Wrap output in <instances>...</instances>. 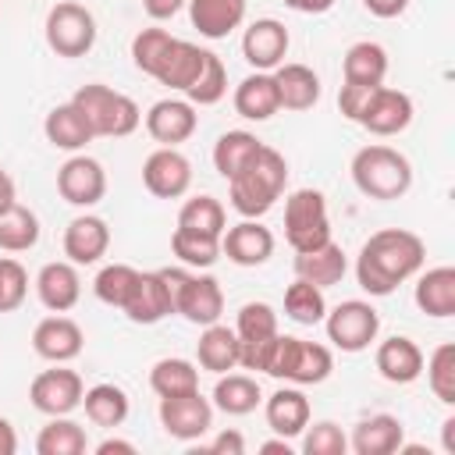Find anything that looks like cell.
Masks as SVG:
<instances>
[{
  "mask_svg": "<svg viewBox=\"0 0 455 455\" xmlns=\"http://www.w3.org/2000/svg\"><path fill=\"white\" fill-rule=\"evenodd\" d=\"M171 299H174V313L185 316L196 327L217 323L224 313V288L213 274H196L192 267H164L160 270Z\"/></svg>",
  "mask_w": 455,
  "mask_h": 455,
  "instance_id": "obj_6",
  "label": "cell"
},
{
  "mask_svg": "<svg viewBox=\"0 0 455 455\" xmlns=\"http://www.w3.org/2000/svg\"><path fill=\"white\" fill-rule=\"evenodd\" d=\"M110 249V228L103 217L96 213H78L68 228H64V256L75 267H92L107 256Z\"/></svg>",
  "mask_w": 455,
  "mask_h": 455,
  "instance_id": "obj_21",
  "label": "cell"
},
{
  "mask_svg": "<svg viewBox=\"0 0 455 455\" xmlns=\"http://www.w3.org/2000/svg\"><path fill=\"white\" fill-rule=\"evenodd\" d=\"M412 114H416V107H412V96L409 92L391 89V85H377L370 92L366 110H363V117L355 124H363L370 135L387 139V135H402L412 124Z\"/></svg>",
  "mask_w": 455,
  "mask_h": 455,
  "instance_id": "obj_14",
  "label": "cell"
},
{
  "mask_svg": "<svg viewBox=\"0 0 455 455\" xmlns=\"http://www.w3.org/2000/svg\"><path fill=\"white\" fill-rule=\"evenodd\" d=\"M348 274V256L345 249L331 238L309 252H295V277L316 284V288H331V284H341V277Z\"/></svg>",
  "mask_w": 455,
  "mask_h": 455,
  "instance_id": "obj_29",
  "label": "cell"
},
{
  "mask_svg": "<svg viewBox=\"0 0 455 455\" xmlns=\"http://www.w3.org/2000/svg\"><path fill=\"white\" fill-rule=\"evenodd\" d=\"M156 416H160V427L174 441H199L213 427V402L203 398L199 391H185V395L160 398Z\"/></svg>",
  "mask_w": 455,
  "mask_h": 455,
  "instance_id": "obj_11",
  "label": "cell"
},
{
  "mask_svg": "<svg viewBox=\"0 0 455 455\" xmlns=\"http://www.w3.org/2000/svg\"><path fill=\"white\" fill-rule=\"evenodd\" d=\"M259 451H263V455H274V451L291 455V441H288V437H274V441H263V444H259Z\"/></svg>",
  "mask_w": 455,
  "mask_h": 455,
  "instance_id": "obj_58",
  "label": "cell"
},
{
  "mask_svg": "<svg viewBox=\"0 0 455 455\" xmlns=\"http://www.w3.org/2000/svg\"><path fill=\"white\" fill-rule=\"evenodd\" d=\"M288 46H291V36H288L284 21H277V18H256L242 32V57L256 71H274L277 64H284Z\"/></svg>",
  "mask_w": 455,
  "mask_h": 455,
  "instance_id": "obj_17",
  "label": "cell"
},
{
  "mask_svg": "<svg viewBox=\"0 0 455 455\" xmlns=\"http://www.w3.org/2000/svg\"><path fill=\"white\" fill-rule=\"evenodd\" d=\"M18 451V430L11 427L7 416H0V455H14Z\"/></svg>",
  "mask_w": 455,
  "mask_h": 455,
  "instance_id": "obj_56",
  "label": "cell"
},
{
  "mask_svg": "<svg viewBox=\"0 0 455 455\" xmlns=\"http://www.w3.org/2000/svg\"><path fill=\"white\" fill-rule=\"evenodd\" d=\"M82 345H85L82 327L64 313L43 316L32 331V352L46 363H71L82 355Z\"/></svg>",
  "mask_w": 455,
  "mask_h": 455,
  "instance_id": "obj_20",
  "label": "cell"
},
{
  "mask_svg": "<svg viewBox=\"0 0 455 455\" xmlns=\"http://www.w3.org/2000/svg\"><path fill=\"white\" fill-rule=\"evenodd\" d=\"M142 185L156 199H181L192 188V160L178 146H160L142 164Z\"/></svg>",
  "mask_w": 455,
  "mask_h": 455,
  "instance_id": "obj_13",
  "label": "cell"
},
{
  "mask_svg": "<svg viewBox=\"0 0 455 455\" xmlns=\"http://www.w3.org/2000/svg\"><path fill=\"white\" fill-rule=\"evenodd\" d=\"M135 281H139V270L135 267H128V263H107V267H100V274L92 281V291H96V299L103 306L121 309L128 302Z\"/></svg>",
  "mask_w": 455,
  "mask_h": 455,
  "instance_id": "obj_45",
  "label": "cell"
},
{
  "mask_svg": "<svg viewBox=\"0 0 455 455\" xmlns=\"http://www.w3.org/2000/svg\"><path fill=\"white\" fill-rule=\"evenodd\" d=\"M43 36H46V46L57 57L75 60V57H85L96 46V18L78 0H57L46 11Z\"/></svg>",
  "mask_w": 455,
  "mask_h": 455,
  "instance_id": "obj_7",
  "label": "cell"
},
{
  "mask_svg": "<svg viewBox=\"0 0 455 455\" xmlns=\"http://www.w3.org/2000/svg\"><path fill=\"white\" fill-rule=\"evenodd\" d=\"M224 96H228V68H224V60L210 50V57H206L199 78L185 89V100H188L192 107H213V103H220Z\"/></svg>",
  "mask_w": 455,
  "mask_h": 455,
  "instance_id": "obj_44",
  "label": "cell"
},
{
  "mask_svg": "<svg viewBox=\"0 0 455 455\" xmlns=\"http://www.w3.org/2000/svg\"><path fill=\"white\" fill-rule=\"evenodd\" d=\"M427 370V387L434 391V398L441 405H455V345L444 341L430 352V359H423Z\"/></svg>",
  "mask_w": 455,
  "mask_h": 455,
  "instance_id": "obj_43",
  "label": "cell"
},
{
  "mask_svg": "<svg viewBox=\"0 0 455 455\" xmlns=\"http://www.w3.org/2000/svg\"><path fill=\"white\" fill-rule=\"evenodd\" d=\"M28 295V274L18 259L0 256V313H14Z\"/></svg>",
  "mask_w": 455,
  "mask_h": 455,
  "instance_id": "obj_49",
  "label": "cell"
},
{
  "mask_svg": "<svg viewBox=\"0 0 455 455\" xmlns=\"http://www.w3.org/2000/svg\"><path fill=\"white\" fill-rule=\"evenodd\" d=\"M82 409H85V419H89L92 427L114 430V427H121V423L128 419L132 398H128V391L117 387V384H92V387H85V395H82Z\"/></svg>",
  "mask_w": 455,
  "mask_h": 455,
  "instance_id": "obj_35",
  "label": "cell"
},
{
  "mask_svg": "<svg viewBox=\"0 0 455 455\" xmlns=\"http://www.w3.org/2000/svg\"><path fill=\"white\" fill-rule=\"evenodd\" d=\"M284 242L295 252H309L331 242V213L320 188H295L284 199Z\"/></svg>",
  "mask_w": 455,
  "mask_h": 455,
  "instance_id": "obj_8",
  "label": "cell"
},
{
  "mask_svg": "<svg viewBox=\"0 0 455 455\" xmlns=\"http://www.w3.org/2000/svg\"><path fill=\"white\" fill-rule=\"evenodd\" d=\"M441 437H444V451L455 455V416H448V419L441 423Z\"/></svg>",
  "mask_w": 455,
  "mask_h": 455,
  "instance_id": "obj_59",
  "label": "cell"
},
{
  "mask_svg": "<svg viewBox=\"0 0 455 455\" xmlns=\"http://www.w3.org/2000/svg\"><path fill=\"white\" fill-rule=\"evenodd\" d=\"M96 455H135V444L132 441H121V437H107V441H100L96 448H92Z\"/></svg>",
  "mask_w": 455,
  "mask_h": 455,
  "instance_id": "obj_55",
  "label": "cell"
},
{
  "mask_svg": "<svg viewBox=\"0 0 455 455\" xmlns=\"http://www.w3.org/2000/svg\"><path fill=\"white\" fill-rule=\"evenodd\" d=\"M185 4H188V0H142V11H146L153 21H167V18H174Z\"/></svg>",
  "mask_w": 455,
  "mask_h": 455,
  "instance_id": "obj_53",
  "label": "cell"
},
{
  "mask_svg": "<svg viewBox=\"0 0 455 455\" xmlns=\"http://www.w3.org/2000/svg\"><path fill=\"white\" fill-rule=\"evenodd\" d=\"M373 89H377V85H352V82H341V89H338V110H341L348 121H359Z\"/></svg>",
  "mask_w": 455,
  "mask_h": 455,
  "instance_id": "obj_50",
  "label": "cell"
},
{
  "mask_svg": "<svg viewBox=\"0 0 455 455\" xmlns=\"http://www.w3.org/2000/svg\"><path fill=\"white\" fill-rule=\"evenodd\" d=\"M416 309L434 316V320H448L455 316V267H430L416 277Z\"/></svg>",
  "mask_w": 455,
  "mask_h": 455,
  "instance_id": "obj_30",
  "label": "cell"
},
{
  "mask_svg": "<svg viewBox=\"0 0 455 455\" xmlns=\"http://www.w3.org/2000/svg\"><path fill=\"white\" fill-rule=\"evenodd\" d=\"M188 18L203 39H228L245 21V0H188Z\"/></svg>",
  "mask_w": 455,
  "mask_h": 455,
  "instance_id": "obj_31",
  "label": "cell"
},
{
  "mask_svg": "<svg viewBox=\"0 0 455 455\" xmlns=\"http://www.w3.org/2000/svg\"><path fill=\"white\" fill-rule=\"evenodd\" d=\"M167 43H171V32H167V28H156V25L139 28V32L132 36V64H135L142 75H149V71L156 68V60H160V53H164Z\"/></svg>",
  "mask_w": 455,
  "mask_h": 455,
  "instance_id": "obj_48",
  "label": "cell"
},
{
  "mask_svg": "<svg viewBox=\"0 0 455 455\" xmlns=\"http://www.w3.org/2000/svg\"><path fill=\"white\" fill-rule=\"evenodd\" d=\"M121 313L139 327H153V323L167 320L174 313V299H171L164 274L160 270H139V281H135L128 302L121 306Z\"/></svg>",
  "mask_w": 455,
  "mask_h": 455,
  "instance_id": "obj_16",
  "label": "cell"
},
{
  "mask_svg": "<svg viewBox=\"0 0 455 455\" xmlns=\"http://www.w3.org/2000/svg\"><path fill=\"white\" fill-rule=\"evenodd\" d=\"M263 416H267V427L277 434V437H299L306 427H309V398L299 391V384H284L277 387L267 402H263Z\"/></svg>",
  "mask_w": 455,
  "mask_h": 455,
  "instance_id": "obj_24",
  "label": "cell"
},
{
  "mask_svg": "<svg viewBox=\"0 0 455 455\" xmlns=\"http://www.w3.org/2000/svg\"><path fill=\"white\" fill-rule=\"evenodd\" d=\"M171 252L181 259V267H196L206 270L220 259V238L217 235H203L192 228H174L171 235Z\"/></svg>",
  "mask_w": 455,
  "mask_h": 455,
  "instance_id": "obj_41",
  "label": "cell"
},
{
  "mask_svg": "<svg viewBox=\"0 0 455 455\" xmlns=\"http://www.w3.org/2000/svg\"><path fill=\"white\" fill-rule=\"evenodd\" d=\"M39 217L21 206V203H11L7 210H0V249L4 252H28L39 245Z\"/></svg>",
  "mask_w": 455,
  "mask_h": 455,
  "instance_id": "obj_38",
  "label": "cell"
},
{
  "mask_svg": "<svg viewBox=\"0 0 455 455\" xmlns=\"http://www.w3.org/2000/svg\"><path fill=\"white\" fill-rule=\"evenodd\" d=\"M210 451L213 455H245V437L238 430H220L213 441H210Z\"/></svg>",
  "mask_w": 455,
  "mask_h": 455,
  "instance_id": "obj_51",
  "label": "cell"
},
{
  "mask_svg": "<svg viewBox=\"0 0 455 455\" xmlns=\"http://www.w3.org/2000/svg\"><path fill=\"white\" fill-rule=\"evenodd\" d=\"M82 395H85L82 377L64 363H53V370L36 373L28 384V402L43 416H71L82 405Z\"/></svg>",
  "mask_w": 455,
  "mask_h": 455,
  "instance_id": "obj_10",
  "label": "cell"
},
{
  "mask_svg": "<svg viewBox=\"0 0 455 455\" xmlns=\"http://www.w3.org/2000/svg\"><path fill=\"white\" fill-rule=\"evenodd\" d=\"M57 192L64 203L89 210L107 196V171L100 160L85 156V153H71L60 167H57Z\"/></svg>",
  "mask_w": 455,
  "mask_h": 455,
  "instance_id": "obj_12",
  "label": "cell"
},
{
  "mask_svg": "<svg viewBox=\"0 0 455 455\" xmlns=\"http://www.w3.org/2000/svg\"><path fill=\"white\" fill-rule=\"evenodd\" d=\"M281 110H313L320 103V75L309 64H277L274 71Z\"/></svg>",
  "mask_w": 455,
  "mask_h": 455,
  "instance_id": "obj_26",
  "label": "cell"
},
{
  "mask_svg": "<svg viewBox=\"0 0 455 455\" xmlns=\"http://www.w3.org/2000/svg\"><path fill=\"white\" fill-rule=\"evenodd\" d=\"M235 114L245 117V121H270L277 110H281V100H277V85H274V75L270 71H252L245 75L238 85H235Z\"/></svg>",
  "mask_w": 455,
  "mask_h": 455,
  "instance_id": "obj_28",
  "label": "cell"
},
{
  "mask_svg": "<svg viewBox=\"0 0 455 455\" xmlns=\"http://www.w3.org/2000/svg\"><path fill=\"white\" fill-rule=\"evenodd\" d=\"M327 341L341 352H366L380 334V313L366 299H345L323 316Z\"/></svg>",
  "mask_w": 455,
  "mask_h": 455,
  "instance_id": "obj_9",
  "label": "cell"
},
{
  "mask_svg": "<svg viewBox=\"0 0 455 455\" xmlns=\"http://www.w3.org/2000/svg\"><path fill=\"white\" fill-rule=\"evenodd\" d=\"M36 295H39V302H43L50 313H68V309H75L78 299H82L78 267H75L71 259L43 263L39 274H36Z\"/></svg>",
  "mask_w": 455,
  "mask_h": 455,
  "instance_id": "obj_22",
  "label": "cell"
},
{
  "mask_svg": "<svg viewBox=\"0 0 455 455\" xmlns=\"http://www.w3.org/2000/svg\"><path fill=\"white\" fill-rule=\"evenodd\" d=\"M274 231L263 228L256 217H242L220 235V256H228L235 267H263L274 256Z\"/></svg>",
  "mask_w": 455,
  "mask_h": 455,
  "instance_id": "obj_15",
  "label": "cell"
},
{
  "mask_svg": "<svg viewBox=\"0 0 455 455\" xmlns=\"http://www.w3.org/2000/svg\"><path fill=\"white\" fill-rule=\"evenodd\" d=\"M213 409H220L224 416H249L256 412V405L263 402V391H259V380L249 377V373H217V384H213V395H210Z\"/></svg>",
  "mask_w": 455,
  "mask_h": 455,
  "instance_id": "obj_32",
  "label": "cell"
},
{
  "mask_svg": "<svg viewBox=\"0 0 455 455\" xmlns=\"http://www.w3.org/2000/svg\"><path fill=\"white\" fill-rule=\"evenodd\" d=\"M85 448H89L85 430L71 416H50V423L36 437L39 455H85Z\"/></svg>",
  "mask_w": 455,
  "mask_h": 455,
  "instance_id": "obj_39",
  "label": "cell"
},
{
  "mask_svg": "<svg viewBox=\"0 0 455 455\" xmlns=\"http://www.w3.org/2000/svg\"><path fill=\"white\" fill-rule=\"evenodd\" d=\"M263 373L274 380H284V384L309 387V384H323L334 373V355L320 341H306V338H291V334L277 331Z\"/></svg>",
  "mask_w": 455,
  "mask_h": 455,
  "instance_id": "obj_4",
  "label": "cell"
},
{
  "mask_svg": "<svg viewBox=\"0 0 455 455\" xmlns=\"http://www.w3.org/2000/svg\"><path fill=\"white\" fill-rule=\"evenodd\" d=\"M423 259H427V245L419 235L405 228H380L363 242L355 256V281L366 295L384 299L398 284L416 277L423 270Z\"/></svg>",
  "mask_w": 455,
  "mask_h": 455,
  "instance_id": "obj_1",
  "label": "cell"
},
{
  "mask_svg": "<svg viewBox=\"0 0 455 455\" xmlns=\"http://www.w3.org/2000/svg\"><path fill=\"white\" fill-rule=\"evenodd\" d=\"M43 135L53 149H64V153H82L96 135L85 121V114L68 100V103H57L46 117H43Z\"/></svg>",
  "mask_w": 455,
  "mask_h": 455,
  "instance_id": "obj_27",
  "label": "cell"
},
{
  "mask_svg": "<svg viewBox=\"0 0 455 455\" xmlns=\"http://www.w3.org/2000/svg\"><path fill=\"white\" fill-rule=\"evenodd\" d=\"M338 0H284V7L299 11V14H327Z\"/></svg>",
  "mask_w": 455,
  "mask_h": 455,
  "instance_id": "obj_54",
  "label": "cell"
},
{
  "mask_svg": "<svg viewBox=\"0 0 455 455\" xmlns=\"http://www.w3.org/2000/svg\"><path fill=\"white\" fill-rule=\"evenodd\" d=\"M206 57H210V50H203V46H196V43H188V39L171 36V43L164 46V53H160L156 68L149 71V78H156L160 85H167V89H174V92H185V89L199 78Z\"/></svg>",
  "mask_w": 455,
  "mask_h": 455,
  "instance_id": "obj_18",
  "label": "cell"
},
{
  "mask_svg": "<svg viewBox=\"0 0 455 455\" xmlns=\"http://www.w3.org/2000/svg\"><path fill=\"white\" fill-rule=\"evenodd\" d=\"M149 387L156 398H171V395H185V391H199V370L192 359L181 355H167L156 359L149 370Z\"/></svg>",
  "mask_w": 455,
  "mask_h": 455,
  "instance_id": "obj_37",
  "label": "cell"
},
{
  "mask_svg": "<svg viewBox=\"0 0 455 455\" xmlns=\"http://www.w3.org/2000/svg\"><path fill=\"white\" fill-rule=\"evenodd\" d=\"M11 203H18V188H14V178L0 167V210H7Z\"/></svg>",
  "mask_w": 455,
  "mask_h": 455,
  "instance_id": "obj_57",
  "label": "cell"
},
{
  "mask_svg": "<svg viewBox=\"0 0 455 455\" xmlns=\"http://www.w3.org/2000/svg\"><path fill=\"white\" fill-rule=\"evenodd\" d=\"M348 171H352V185L366 199H377V203H395L412 188L409 156L384 142H370V146L355 149Z\"/></svg>",
  "mask_w": 455,
  "mask_h": 455,
  "instance_id": "obj_3",
  "label": "cell"
},
{
  "mask_svg": "<svg viewBox=\"0 0 455 455\" xmlns=\"http://www.w3.org/2000/svg\"><path fill=\"white\" fill-rule=\"evenodd\" d=\"M341 78L352 85H384L387 78V50L373 39H359L341 57Z\"/></svg>",
  "mask_w": 455,
  "mask_h": 455,
  "instance_id": "obj_33",
  "label": "cell"
},
{
  "mask_svg": "<svg viewBox=\"0 0 455 455\" xmlns=\"http://www.w3.org/2000/svg\"><path fill=\"white\" fill-rule=\"evenodd\" d=\"M402 444H405V427L391 412H377V416L359 419L352 437H348V448L355 455H395Z\"/></svg>",
  "mask_w": 455,
  "mask_h": 455,
  "instance_id": "obj_25",
  "label": "cell"
},
{
  "mask_svg": "<svg viewBox=\"0 0 455 455\" xmlns=\"http://www.w3.org/2000/svg\"><path fill=\"white\" fill-rule=\"evenodd\" d=\"M196 128H199V114L188 100L167 96V100H156L146 110V132L160 146H181L196 135Z\"/></svg>",
  "mask_w": 455,
  "mask_h": 455,
  "instance_id": "obj_19",
  "label": "cell"
},
{
  "mask_svg": "<svg viewBox=\"0 0 455 455\" xmlns=\"http://www.w3.org/2000/svg\"><path fill=\"white\" fill-rule=\"evenodd\" d=\"M235 334L238 341H259V338H270L277 334V313L270 302H245L235 316Z\"/></svg>",
  "mask_w": 455,
  "mask_h": 455,
  "instance_id": "obj_46",
  "label": "cell"
},
{
  "mask_svg": "<svg viewBox=\"0 0 455 455\" xmlns=\"http://www.w3.org/2000/svg\"><path fill=\"white\" fill-rule=\"evenodd\" d=\"M196 359L206 373H228L238 366V334L235 327H224L220 320L217 323H206L199 341H196Z\"/></svg>",
  "mask_w": 455,
  "mask_h": 455,
  "instance_id": "obj_34",
  "label": "cell"
},
{
  "mask_svg": "<svg viewBox=\"0 0 455 455\" xmlns=\"http://www.w3.org/2000/svg\"><path fill=\"white\" fill-rule=\"evenodd\" d=\"M373 366L387 384H412L423 377V348L405 334H391L377 345Z\"/></svg>",
  "mask_w": 455,
  "mask_h": 455,
  "instance_id": "obj_23",
  "label": "cell"
},
{
  "mask_svg": "<svg viewBox=\"0 0 455 455\" xmlns=\"http://www.w3.org/2000/svg\"><path fill=\"white\" fill-rule=\"evenodd\" d=\"M363 7H366L373 18H384V21H391V18H402V14H405L409 0H363Z\"/></svg>",
  "mask_w": 455,
  "mask_h": 455,
  "instance_id": "obj_52",
  "label": "cell"
},
{
  "mask_svg": "<svg viewBox=\"0 0 455 455\" xmlns=\"http://www.w3.org/2000/svg\"><path fill=\"white\" fill-rule=\"evenodd\" d=\"M284 185H288V160L274 146L263 142L259 153L235 178H228V199H231L235 213L259 220L284 196Z\"/></svg>",
  "mask_w": 455,
  "mask_h": 455,
  "instance_id": "obj_2",
  "label": "cell"
},
{
  "mask_svg": "<svg viewBox=\"0 0 455 455\" xmlns=\"http://www.w3.org/2000/svg\"><path fill=\"white\" fill-rule=\"evenodd\" d=\"M284 316L302 323V327H316L323 323L327 316V299H323V288L295 277L288 288H284Z\"/></svg>",
  "mask_w": 455,
  "mask_h": 455,
  "instance_id": "obj_40",
  "label": "cell"
},
{
  "mask_svg": "<svg viewBox=\"0 0 455 455\" xmlns=\"http://www.w3.org/2000/svg\"><path fill=\"white\" fill-rule=\"evenodd\" d=\"M259 139L252 135V132H245V128H231V132H224L217 142H213V171L228 181V178H235L256 153H259Z\"/></svg>",
  "mask_w": 455,
  "mask_h": 455,
  "instance_id": "obj_36",
  "label": "cell"
},
{
  "mask_svg": "<svg viewBox=\"0 0 455 455\" xmlns=\"http://www.w3.org/2000/svg\"><path fill=\"white\" fill-rule=\"evenodd\" d=\"M178 228H192V231H203V235H224V228H228V213H224V206H220V199H213V196H192V199H185L181 203V210H178Z\"/></svg>",
  "mask_w": 455,
  "mask_h": 455,
  "instance_id": "obj_42",
  "label": "cell"
},
{
  "mask_svg": "<svg viewBox=\"0 0 455 455\" xmlns=\"http://www.w3.org/2000/svg\"><path fill=\"white\" fill-rule=\"evenodd\" d=\"M71 103L85 114L89 128L96 139H124L132 135L139 124H142V110L132 96L103 85V82H89V85H78Z\"/></svg>",
  "mask_w": 455,
  "mask_h": 455,
  "instance_id": "obj_5",
  "label": "cell"
},
{
  "mask_svg": "<svg viewBox=\"0 0 455 455\" xmlns=\"http://www.w3.org/2000/svg\"><path fill=\"white\" fill-rule=\"evenodd\" d=\"M299 437H302V455H345L348 451L345 430L331 419H320V423L306 427Z\"/></svg>",
  "mask_w": 455,
  "mask_h": 455,
  "instance_id": "obj_47",
  "label": "cell"
}]
</instances>
